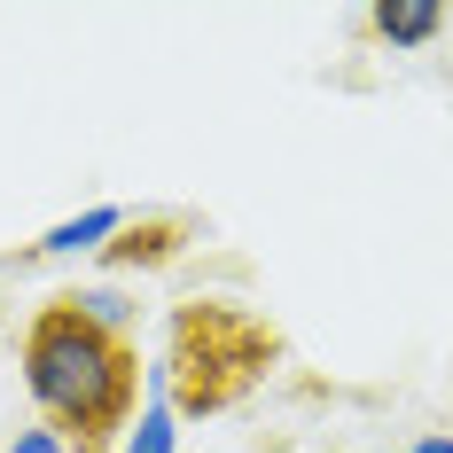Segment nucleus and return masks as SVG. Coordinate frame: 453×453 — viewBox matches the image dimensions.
Instances as JSON below:
<instances>
[{"mask_svg":"<svg viewBox=\"0 0 453 453\" xmlns=\"http://www.w3.org/2000/svg\"><path fill=\"white\" fill-rule=\"evenodd\" d=\"M24 391L63 446L110 453L141 399V352L126 328H102L79 297H47L24 328Z\"/></svg>","mask_w":453,"mask_h":453,"instance_id":"f257e3e1","label":"nucleus"},{"mask_svg":"<svg viewBox=\"0 0 453 453\" xmlns=\"http://www.w3.org/2000/svg\"><path fill=\"white\" fill-rule=\"evenodd\" d=\"M281 360V336L250 305L226 297H188L173 305V336H165V399L173 414H226L234 399H250L266 383V367Z\"/></svg>","mask_w":453,"mask_h":453,"instance_id":"f03ea898","label":"nucleus"},{"mask_svg":"<svg viewBox=\"0 0 453 453\" xmlns=\"http://www.w3.org/2000/svg\"><path fill=\"white\" fill-rule=\"evenodd\" d=\"M180 234H188V219H126L118 242H102V258L110 266H165L180 250Z\"/></svg>","mask_w":453,"mask_h":453,"instance_id":"7ed1b4c3","label":"nucleus"},{"mask_svg":"<svg viewBox=\"0 0 453 453\" xmlns=\"http://www.w3.org/2000/svg\"><path fill=\"white\" fill-rule=\"evenodd\" d=\"M367 24H375V40H391V47H422V40L446 32V8L438 0H383Z\"/></svg>","mask_w":453,"mask_h":453,"instance_id":"20e7f679","label":"nucleus"},{"mask_svg":"<svg viewBox=\"0 0 453 453\" xmlns=\"http://www.w3.org/2000/svg\"><path fill=\"white\" fill-rule=\"evenodd\" d=\"M118 226H126V211H110V203H102V211H87V219L40 234V250H94V242H102V234H118Z\"/></svg>","mask_w":453,"mask_h":453,"instance_id":"39448f33","label":"nucleus"},{"mask_svg":"<svg viewBox=\"0 0 453 453\" xmlns=\"http://www.w3.org/2000/svg\"><path fill=\"white\" fill-rule=\"evenodd\" d=\"M126 453H173V399L157 391V407L141 414V430L126 438Z\"/></svg>","mask_w":453,"mask_h":453,"instance_id":"423d86ee","label":"nucleus"},{"mask_svg":"<svg viewBox=\"0 0 453 453\" xmlns=\"http://www.w3.org/2000/svg\"><path fill=\"white\" fill-rule=\"evenodd\" d=\"M79 305H87V313L102 320V328H126V320H134V305H126L118 289H79Z\"/></svg>","mask_w":453,"mask_h":453,"instance_id":"0eeeda50","label":"nucleus"},{"mask_svg":"<svg viewBox=\"0 0 453 453\" xmlns=\"http://www.w3.org/2000/svg\"><path fill=\"white\" fill-rule=\"evenodd\" d=\"M16 453H55V430H32V438H24Z\"/></svg>","mask_w":453,"mask_h":453,"instance_id":"6e6552de","label":"nucleus"},{"mask_svg":"<svg viewBox=\"0 0 453 453\" xmlns=\"http://www.w3.org/2000/svg\"><path fill=\"white\" fill-rule=\"evenodd\" d=\"M407 453H453V438H422V446H407Z\"/></svg>","mask_w":453,"mask_h":453,"instance_id":"1a4fd4ad","label":"nucleus"}]
</instances>
